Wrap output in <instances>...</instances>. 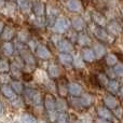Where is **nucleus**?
<instances>
[{
    "label": "nucleus",
    "mask_w": 123,
    "mask_h": 123,
    "mask_svg": "<svg viewBox=\"0 0 123 123\" xmlns=\"http://www.w3.org/2000/svg\"><path fill=\"white\" fill-rule=\"evenodd\" d=\"M24 97L27 102L31 103V104L36 105V106H40L43 103V98L41 95L40 92L36 91V90H31V89H26L24 90Z\"/></svg>",
    "instance_id": "f257e3e1"
},
{
    "label": "nucleus",
    "mask_w": 123,
    "mask_h": 123,
    "mask_svg": "<svg viewBox=\"0 0 123 123\" xmlns=\"http://www.w3.org/2000/svg\"><path fill=\"white\" fill-rule=\"evenodd\" d=\"M70 27H71V22L68 18H66V17L60 16L56 18L55 24H54V26L52 27V29H53L56 34L62 35V34L67 32Z\"/></svg>",
    "instance_id": "f03ea898"
},
{
    "label": "nucleus",
    "mask_w": 123,
    "mask_h": 123,
    "mask_svg": "<svg viewBox=\"0 0 123 123\" xmlns=\"http://www.w3.org/2000/svg\"><path fill=\"white\" fill-rule=\"evenodd\" d=\"M18 51H19V56H21V58L23 60L24 64H25L26 66L36 67V65H37L36 58H35V56L32 55L31 51H30L29 49H26L24 45H22V47L18 49Z\"/></svg>",
    "instance_id": "7ed1b4c3"
},
{
    "label": "nucleus",
    "mask_w": 123,
    "mask_h": 123,
    "mask_svg": "<svg viewBox=\"0 0 123 123\" xmlns=\"http://www.w3.org/2000/svg\"><path fill=\"white\" fill-rule=\"evenodd\" d=\"M106 30L108 31L109 35H111L112 37H117L120 36L122 32V26L120 25V23L118 21H110L107 23L106 26Z\"/></svg>",
    "instance_id": "20e7f679"
},
{
    "label": "nucleus",
    "mask_w": 123,
    "mask_h": 123,
    "mask_svg": "<svg viewBox=\"0 0 123 123\" xmlns=\"http://www.w3.org/2000/svg\"><path fill=\"white\" fill-rule=\"evenodd\" d=\"M56 47H57V50L60 51V53L70 54V52L74 51V43L68 39H62Z\"/></svg>",
    "instance_id": "39448f33"
},
{
    "label": "nucleus",
    "mask_w": 123,
    "mask_h": 123,
    "mask_svg": "<svg viewBox=\"0 0 123 123\" xmlns=\"http://www.w3.org/2000/svg\"><path fill=\"white\" fill-rule=\"evenodd\" d=\"M93 34L100 42H103V41L109 42V38H110V36H111V35L108 34V31H107L106 29H104L103 27H98V26H96L93 29Z\"/></svg>",
    "instance_id": "423d86ee"
},
{
    "label": "nucleus",
    "mask_w": 123,
    "mask_h": 123,
    "mask_svg": "<svg viewBox=\"0 0 123 123\" xmlns=\"http://www.w3.org/2000/svg\"><path fill=\"white\" fill-rule=\"evenodd\" d=\"M55 97L52 95L51 93L45 94L44 98H43V105L47 110V112H51V111H55Z\"/></svg>",
    "instance_id": "0eeeda50"
},
{
    "label": "nucleus",
    "mask_w": 123,
    "mask_h": 123,
    "mask_svg": "<svg viewBox=\"0 0 123 123\" xmlns=\"http://www.w3.org/2000/svg\"><path fill=\"white\" fill-rule=\"evenodd\" d=\"M35 53H36L37 57L40 58V60H50L51 58V52L49 51V49H48L47 47H45L44 44H39L38 47H37L36 51H35Z\"/></svg>",
    "instance_id": "6e6552de"
},
{
    "label": "nucleus",
    "mask_w": 123,
    "mask_h": 123,
    "mask_svg": "<svg viewBox=\"0 0 123 123\" xmlns=\"http://www.w3.org/2000/svg\"><path fill=\"white\" fill-rule=\"evenodd\" d=\"M32 12H34L36 17H44L45 15V6L41 1H35L32 2Z\"/></svg>",
    "instance_id": "1a4fd4ad"
},
{
    "label": "nucleus",
    "mask_w": 123,
    "mask_h": 123,
    "mask_svg": "<svg viewBox=\"0 0 123 123\" xmlns=\"http://www.w3.org/2000/svg\"><path fill=\"white\" fill-rule=\"evenodd\" d=\"M91 17L93 19V22L98 26V27H106L107 26V19L104 15L100 12H97V11H93L91 14Z\"/></svg>",
    "instance_id": "9d476101"
},
{
    "label": "nucleus",
    "mask_w": 123,
    "mask_h": 123,
    "mask_svg": "<svg viewBox=\"0 0 123 123\" xmlns=\"http://www.w3.org/2000/svg\"><path fill=\"white\" fill-rule=\"evenodd\" d=\"M96 112H97L98 118H100V119L109 120V121H111V120L113 119V113L111 112V110L110 109H108L107 107H104V106L97 107Z\"/></svg>",
    "instance_id": "9b49d317"
},
{
    "label": "nucleus",
    "mask_w": 123,
    "mask_h": 123,
    "mask_svg": "<svg viewBox=\"0 0 123 123\" xmlns=\"http://www.w3.org/2000/svg\"><path fill=\"white\" fill-rule=\"evenodd\" d=\"M68 91H69V94L72 96V97H80L83 94V89L79 83H74L71 82L68 85Z\"/></svg>",
    "instance_id": "f8f14e48"
},
{
    "label": "nucleus",
    "mask_w": 123,
    "mask_h": 123,
    "mask_svg": "<svg viewBox=\"0 0 123 123\" xmlns=\"http://www.w3.org/2000/svg\"><path fill=\"white\" fill-rule=\"evenodd\" d=\"M81 56H82L83 61L86 62V63H93V62L96 60L95 53H94L93 49H92V48H90V47L83 48L82 53H81Z\"/></svg>",
    "instance_id": "ddd939ff"
},
{
    "label": "nucleus",
    "mask_w": 123,
    "mask_h": 123,
    "mask_svg": "<svg viewBox=\"0 0 123 123\" xmlns=\"http://www.w3.org/2000/svg\"><path fill=\"white\" fill-rule=\"evenodd\" d=\"M71 27L74 31H82L85 27V22L81 16H74L71 18Z\"/></svg>",
    "instance_id": "4468645a"
},
{
    "label": "nucleus",
    "mask_w": 123,
    "mask_h": 123,
    "mask_svg": "<svg viewBox=\"0 0 123 123\" xmlns=\"http://www.w3.org/2000/svg\"><path fill=\"white\" fill-rule=\"evenodd\" d=\"M68 85L67 82H66L65 79H62V80L58 81V83H56V90L58 92V95L61 97L65 98L66 96L69 94V91H68Z\"/></svg>",
    "instance_id": "2eb2a0df"
},
{
    "label": "nucleus",
    "mask_w": 123,
    "mask_h": 123,
    "mask_svg": "<svg viewBox=\"0 0 123 123\" xmlns=\"http://www.w3.org/2000/svg\"><path fill=\"white\" fill-rule=\"evenodd\" d=\"M92 49H93L94 53H95L96 58H102L106 55V49H105L104 44L102 42H95L92 45Z\"/></svg>",
    "instance_id": "dca6fc26"
},
{
    "label": "nucleus",
    "mask_w": 123,
    "mask_h": 123,
    "mask_svg": "<svg viewBox=\"0 0 123 123\" xmlns=\"http://www.w3.org/2000/svg\"><path fill=\"white\" fill-rule=\"evenodd\" d=\"M0 92L6 98H10V99H13L16 95L10 84H1L0 85Z\"/></svg>",
    "instance_id": "f3484780"
},
{
    "label": "nucleus",
    "mask_w": 123,
    "mask_h": 123,
    "mask_svg": "<svg viewBox=\"0 0 123 123\" xmlns=\"http://www.w3.org/2000/svg\"><path fill=\"white\" fill-rule=\"evenodd\" d=\"M104 104L105 107L111 110V109H116L118 107V100L112 94H108L104 97Z\"/></svg>",
    "instance_id": "a211bd4d"
},
{
    "label": "nucleus",
    "mask_w": 123,
    "mask_h": 123,
    "mask_svg": "<svg viewBox=\"0 0 123 123\" xmlns=\"http://www.w3.org/2000/svg\"><path fill=\"white\" fill-rule=\"evenodd\" d=\"M14 36H15V30L12 27H10V26H4V29L0 37H1V39L4 42H6V41L12 40Z\"/></svg>",
    "instance_id": "6ab92c4d"
},
{
    "label": "nucleus",
    "mask_w": 123,
    "mask_h": 123,
    "mask_svg": "<svg viewBox=\"0 0 123 123\" xmlns=\"http://www.w3.org/2000/svg\"><path fill=\"white\" fill-rule=\"evenodd\" d=\"M66 8L71 12H79L82 9V4H81L80 0H67Z\"/></svg>",
    "instance_id": "aec40b11"
},
{
    "label": "nucleus",
    "mask_w": 123,
    "mask_h": 123,
    "mask_svg": "<svg viewBox=\"0 0 123 123\" xmlns=\"http://www.w3.org/2000/svg\"><path fill=\"white\" fill-rule=\"evenodd\" d=\"M18 6L21 12L24 14H29L32 10V2L30 0H19Z\"/></svg>",
    "instance_id": "412c9836"
},
{
    "label": "nucleus",
    "mask_w": 123,
    "mask_h": 123,
    "mask_svg": "<svg viewBox=\"0 0 123 123\" xmlns=\"http://www.w3.org/2000/svg\"><path fill=\"white\" fill-rule=\"evenodd\" d=\"M1 50L3 52V54L6 56H11L13 55L15 50V45L13 44L11 41H6V42H3L1 45Z\"/></svg>",
    "instance_id": "4be33fe9"
},
{
    "label": "nucleus",
    "mask_w": 123,
    "mask_h": 123,
    "mask_svg": "<svg viewBox=\"0 0 123 123\" xmlns=\"http://www.w3.org/2000/svg\"><path fill=\"white\" fill-rule=\"evenodd\" d=\"M58 61L62 65L64 66H72V61H74V56H71L68 53H60L58 54Z\"/></svg>",
    "instance_id": "5701e85b"
},
{
    "label": "nucleus",
    "mask_w": 123,
    "mask_h": 123,
    "mask_svg": "<svg viewBox=\"0 0 123 123\" xmlns=\"http://www.w3.org/2000/svg\"><path fill=\"white\" fill-rule=\"evenodd\" d=\"M48 74L51 79H57L61 76V69L57 65L55 64H51V65L48 67Z\"/></svg>",
    "instance_id": "b1692460"
},
{
    "label": "nucleus",
    "mask_w": 123,
    "mask_h": 123,
    "mask_svg": "<svg viewBox=\"0 0 123 123\" xmlns=\"http://www.w3.org/2000/svg\"><path fill=\"white\" fill-rule=\"evenodd\" d=\"M68 109V103L65 98L61 97L58 99H56L55 102V110L57 112H66V110Z\"/></svg>",
    "instance_id": "393cba45"
},
{
    "label": "nucleus",
    "mask_w": 123,
    "mask_h": 123,
    "mask_svg": "<svg viewBox=\"0 0 123 123\" xmlns=\"http://www.w3.org/2000/svg\"><path fill=\"white\" fill-rule=\"evenodd\" d=\"M10 71H11V74L12 77H14L15 79H18L19 77H22V67L16 64L15 62H13L12 64H10Z\"/></svg>",
    "instance_id": "a878e982"
},
{
    "label": "nucleus",
    "mask_w": 123,
    "mask_h": 123,
    "mask_svg": "<svg viewBox=\"0 0 123 123\" xmlns=\"http://www.w3.org/2000/svg\"><path fill=\"white\" fill-rule=\"evenodd\" d=\"M79 99H80V103H81L83 108L90 107L92 104H93V97H92V95H90V94H87V93H83L82 95L80 96Z\"/></svg>",
    "instance_id": "bb28decb"
},
{
    "label": "nucleus",
    "mask_w": 123,
    "mask_h": 123,
    "mask_svg": "<svg viewBox=\"0 0 123 123\" xmlns=\"http://www.w3.org/2000/svg\"><path fill=\"white\" fill-rule=\"evenodd\" d=\"M11 87L13 89V91L15 92V94H23L24 93V85L21 81L18 80H12L11 81Z\"/></svg>",
    "instance_id": "cd10ccee"
},
{
    "label": "nucleus",
    "mask_w": 123,
    "mask_h": 123,
    "mask_svg": "<svg viewBox=\"0 0 123 123\" xmlns=\"http://www.w3.org/2000/svg\"><path fill=\"white\" fill-rule=\"evenodd\" d=\"M77 42L83 48H86L89 44H91V40H90V38L87 37V35L84 34V32H80V34L78 35V40H77Z\"/></svg>",
    "instance_id": "c85d7f7f"
},
{
    "label": "nucleus",
    "mask_w": 123,
    "mask_h": 123,
    "mask_svg": "<svg viewBox=\"0 0 123 123\" xmlns=\"http://www.w3.org/2000/svg\"><path fill=\"white\" fill-rule=\"evenodd\" d=\"M107 89H108L109 92H111L112 94H116L119 92V89H120V83L119 81H117L116 79H113V80H110L108 83V85H107Z\"/></svg>",
    "instance_id": "c756f323"
},
{
    "label": "nucleus",
    "mask_w": 123,
    "mask_h": 123,
    "mask_svg": "<svg viewBox=\"0 0 123 123\" xmlns=\"http://www.w3.org/2000/svg\"><path fill=\"white\" fill-rule=\"evenodd\" d=\"M72 67L77 68V69H81L84 68V61H83L82 56L77 54L76 56H74V61H72Z\"/></svg>",
    "instance_id": "7c9ffc66"
},
{
    "label": "nucleus",
    "mask_w": 123,
    "mask_h": 123,
    "mask_svg": "<svg viewBox=\"0 0 123 123\" xmlns=\"http://www.w3.org/2000/svg\"><path fill=\"white\" fill-rule=\"evenodd\" d=\"M106 64L109 66V67H113L115 65L118 64V57L116 54L113 53H109L106 54Z\"/></svg>",
    "instance_id": "2f4dec72"
},
{
    "label": "nucleus",
    "mask_w": 123,
    "mask_h": 123,
    "mask_svg": "<svg viewBox=\"0 0 123 123\" xmlns=\"http://www.w3.org/2000/svg\"><path fill=\"white\" fill-rule=\"evenodd\" d=\"M21 121L22 123H38L39 121L30 113H23L21 116Z\"/></svg>",
    "instance_id": "473e14b6"
},
{
    "label": "nucleus",
    "mask_w": 123,
    "mask_h": 123,
    "mask_svg": "<svg viewBox=\"0 0 123 123\" xmlns=\"http://www.w3.org/2000/svg\"><path fill=\"white\" fill-rule=\"evenodd\" d=\"M96 79H97V82L99 83L102 86H107L108 83H109V81H110L106 74H97Z\"/></svg>",
    "instance_id": "72a5a7b5"
},
{
    "label": "nucleus",
    "mask_w": 123,
    "mask_h": 123,
    "mask_svg": "<svg viewBox=\"0 0 123 123\" xmlns=\"http://www.w3.org/2000/svg\"><path fill=\"white\" fill-rule=\"evenodd\" d=\"M10 71V63L6 60H0V74H6Z\"/></svg>",
    "instance_id": "f704fd0d"
},
{
    "label": "nucleus",
    "mask_w": 123,
    "mask_h": 123,
    "mask_svg": "<svg viewBox=\"0 0 123 123\" xmlns=\"http://www.w3.org/2000/svg\"><path fill=\"white\" fill-rule=\"evenodd\" d=\"M68 115L66 112H57V118H56L55 123H68Z\"/></svg>",
    "instance_id": "c9c22d12"
},
{
    "label": "nucleus",
    "mask_w": 123,
    "mask_h": 123,
    "mask_svg": "<svg viewBox=\"0 0 123 123\" xmlns=\"http://www.w3.org/2000/svg\"><path fill=\"white\" fill-rule=\"evenodd\" d=\"M17 39H18L19 42H28L30 40L29 39V35L25 31V30H22L17 34Z\"/></svg>",
    "instance_id": "e433bc0d"
},
{
    "label": "nucleus",
    "mask_w": 123,
    "mask_h": 123,
    "mask_svg": "<svg viewBox=\"0 0 123 123\" xmlns=\"http://www.w3.org/2000/svg\"><path fill=\"white\" fill-rule=\"evenodd\" d=\"M113 72H115L116 77H123V64L118 63L112 67Z\"/></svg>",
    "instance_id": "4c0bfd02"
},
{
    "label": "nucleus",
    "mask_w": 123,
    "mask_h": 123,
    "mask_svg": "<svg viewBox=\"0 0 123 123\" xmlns=\"http://www.w3.org/2000/svg\"><path fill=\"white\" fill-rule=\"evenodd\" d=\"M51 40H52V42H53L54 44L57 45L58 43H60V41L62 40V37H61L60 34H56V32H54V34L51 36Z\"/></svg>",
    "instance_id": "58836bf2"
},
{
    "label": "nucleus",
    "mask_w": 123,
    "mask_h": 123,
    "mask_svg": "<svg viewBox=\"0 0 123 123\" xmlns=\"http://www.w3.org/2000/svg\"><path fill=\"white\" fill-rule=\"evenodd\" d=\"M28 48H29V50L30 51H36V49H37V47H38V43L36 42L35 40H32V39H30L29 41H28Z\"/></svg>",
    "instance_id": "ea45409f"
},
{
    "label": "nucleus",
    "mask_w": 123,
    "mask_h": 123,
    "mask_svg": "<svg viewBox=\"0 0 123 123\" xmlns=\"http://www.w3.org/2000/svg\"><path fill=\"white\" fill-rule=\"evenodd\" d=\"M10 77L8 76V74H2L1 76H0V81H1V83L2 84H6V83H9L10 82Z\"/></svg>",
    "instance_id": "a19ab883"
},
{
    "label": "nucleus",
    "mask_w": 123,
    "mask_h": 123,
    "mask_svg": "<svg viewBox=\"0 0 123 123\" xmlns=\"http://www.w3.org/2000/svg\"><path fill=\"white\" fill-rule=\"evenodd\" d=\"M115 110V113H116V116H117L119 119H121V117H122V113H123V110H122V108L121 107H117L116 109H113Z\"/></svg>",
    "instance_id": "79ce46f5"
},
{
    "label": "nucleus",
    "mask_w": 123,
    "mask_h": 123,
    "mask_svg": "<svg viewBox=\"0 0 123 123\" xmlns=\"http://www.w3.org/2000/svg\"><path fill=\"white\" fill-rule=\"evenodd\" d=\"M107 77H108L109 79H111V80H113V79L116 78V74H115V72H113V69H110V71H109V69L107 70Z\"/></svg>",
    "instance_id": "37998d69"
},
{
    "label": "nucleus",
    "mask_w": 123,
    "mask_h": 123,
    "mask_svg": "<svg viewBox=\"0 0 123 123\" xmlns=\"http://www.w3.org/2000/svg\"><path fill=\"white\" fill-rule=\"evenodd\" d=\"M95 123H111V121L109 120H105V119H100V118H97L95 120Z\"/></svg>",
    "instance_id": "c03bdc74"
},
{
    "label": "nucleus",
    "mask_w": 123,
    "mask_h": 123,
    "mask_svg": "<svg viewBox=\"0 0 123 123\" xmlns=\"http://www.w3.org/2000/svg\"><path fill=\"white\" fill-rule=\"evenodd\" d=\"M3 29H4V25H3V23L0 21V36H1V34H2V31H3Z\"/></svg>",
    "instance_id": "a18cd8bd"
},
{
    "label": "nucleus",
    "mask_w": 123,
    "mask_h": 123,
    "mask_svg": "<svg viewBox=\"0 0 123 123\" xmlns=\"http://www.w3.org/2000/svg\"><path fill=\"white\" fill-rule=\"evenodd\" d=\"M118 93H119V95H120V96H121V97L123 98V85H122V86H120L119 92H118Z\"/></svg>",
    "instance_id": "49530a36"
},
{
    "label": "nucleus",
    "mask_w": 123,
    "mask_h": 123,
    "mask_svg": "<svg viewBox=\"0 0 123 123\" xmlns=\"http://www.w3.org/2000/svg\"><path fill=\"white\" fill-rule=\"evenodd\" d=\"M6 6V0H0V8H3Z\"/></svg>",
    "instance_id": "de8ad7c7"
},
{
    "label": "nucleus",
    "mask_w": 123,
    "mask_h": 123,
    "mask_svg": "<svg viewBox=\"0 0 123 123\" xmlns=\"http://www.w3.org/2000/svg\"><path fill=\"white\" fill-rule=\"evenodd\" d=\"M76 123H86L85 121H83V120H79V121H77Z\"/></svg>",
    "instance_id": "09e8293b"
},
{
    "label": "nucleus",
    "mask_w": 123,
    "mask_h": 123,
    "mask_svg": "<svg viewBox=\"0 0 123 123\" xmlns=\"http://www.w3.org/2000/svg\"><path fill=\"white\" fill-rule=\"evenodd\" d=\"M2 112V105H1V103H0V113Z\"/></svg>",
    "instance_id": "8fccbe9b"
},
{
    "label": "nucleus",
    "mask_w": 123,
    "mask_h": 123,
    "mask_svg": "<svg viewBox=\"0 0 123 123\" xmlns=\"http://www.w3.org/2000/svg\"><path fill=\"white\" fill-rule=\"evenodd\" d=\"M38 123H47V122H45V121H39Z\"/></svg>",
    "instance_id": "3c124183"
},
{
    "label": "nucleus",
    "mask_w": 123,
    "mask_h": 123,
    "mask_svg": "<svg viewBox=\"0 0 123 123\" xmlns=\"http://www.w3.org/2000/svg\"><path fill=\"white\" fill-rule=\"evenodd\" d=\"M121 14H122V16H123V8L121 9Z\"/></svg>",
    "instance_id": "603ef678"
},
{
    "label": "nucleus",
    "mask_w": 123,
    "mask_h": 123,
    "mask_svg": "<svg viewBox=\"0 0 123 123\" xmlns=\"http://www.w3.org/2000/svg\"><path fill=\"white\" fill-rule=\"evenodd\" d=\"M8 1H15V0H8Z\"/></svg>",
    "instance_id": "864d4df0"
}]
</instances>
